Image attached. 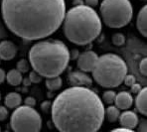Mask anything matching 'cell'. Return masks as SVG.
Instances as JSON below:
<instances>
[{
	"label": "cell",
	"mask_w": 147,
	"mask_h": 132,
	"mask_svg": "<svg viewBox=\"0 0 147 132\" xmlns=\"http://www.w3.org/2000/svg\"><path fill=\"white\" fill-rule=\"evenodd\" d=\"M1 14L7 29L26 41L54 34L63 24L65 0H2Z\"/></svg>",
	"instance_id": "1"
},
{
	"label": "cell",
	"mask_w": 147,
	"mask_h": 132,
	"mask_svg": "<svg viewBox=\"0 0 147 132\" xmlns=\"http://www.w3.org/2000/svg\"><path fill=\"white\" fill-rule=\"evenodd\" d=\"M105 109L101 98L94 90L72 86L52 102V121L61 132H94L102 125Z\"/></svg>",
	"instance_id": "2"
},
{
	"label": "cell",
	"mask_w": 147,
	"mask_h": 132,
	"mask_svg": "<svg viewBox=\"0 0 147 132\" xmlns=\"http://www.w3.org/2000/svg\"><path fill=\"white\" fill-rule=\"evenodd\" d=\"M30 66L42 77H59L70 62V50L58 40H45L34 44L28 54Z\"/></svg>",
	"instance_id": "3"
},
{
	"label": "cell",
	"mask_w": 147,
	"mask_h": 132,
	"mask_svg": "<svg viewBox=\"0 0 147 132\" xmlns=\"http://www.w3.org/2000/svg\"><path fill=\"white\" fill-rule=\"evenodd\" d=\"M66 38L79 46H85L99 36L102 29L101 19L96 10L86 5L74 6L66 12L63 20Z\"/></svg>",
	"instance_id": "4"
},
{
	"label": "cell",
	"mask_w": 147,
	"mask_h": 132,
	"mask_svg": "<svg viewBox=\"0 0 147 132\" xmlns=\"http://www.w3.org/2000/svg\"><path fill=\"white\" fill-rule=\"evenodd\" d=\"M96 84L105 88H117L127 73V65L122 58L114 54H105L98 57L92 71Z\"/></svg>",
	"instance_id": "5"
},
{
	"label": "cell",
	"mask_w": 147,
	"mask_h": 132,
	"mask_svg": "<svg viewBox=\"0 0 147 132\" xmlns=\"http://www.w3.org/2000/svg\"><path fill=\"white\" fill-rule=\"evenodd\" d=\"M101 20L110 28H122L130 23L133 7L129 0H103L99 6Z\"/></svg>",
	"instance_id": "6"
},
{
	"label": "cell",
	"mask_w": 147,
	"mask_h": 132,
	"mask_svg": "<svg viewBox=\"0 0 147 132\" xmlns=\"http://www.w3.org/2000/svg\"><path fill=\"white\" fill-rule=\"evenodd\" d=\"M10 126L16 132H37L42 129V118L34 107L19 105L11 114Z\"/></svg>",
	"instance_id": "7"
},
{
	"label": "cell",
	"mask_w": 147,
	"mask_h": 132,
	"mask_svg": "<svg viewBox=\"0 0 147 132\" xmlns=\"http://www.w3.org/2000/svg\"><path fill=\"white\" fill-rule=\"evenodd\" d=\"M98 59V56L94 51H86L80 54L78 57L77 66L82 72L90 73L92 71L96 64V61Z\"/></svg>",
	"instance_id": "8"
},
{
	"label": "cell",
	"mask_w": 147,
	"mask_h": 132,
	"mask_svg": "<svg viewBox=\"0 0 147 132\" xmlns=\"http://www.w3.org/2000/svg\"><path fill=\"white\" fill-rule=\"evenodd\" d=\"M69 83L73 86H86L90 88L92 84V79L85 72H72L68 75Z\"/></svg>",
	"instance_id": "9"
},
{
	"label": "cell",
	"mask_w": 147,
	"mask_h": 132,
	"mask_svg": "<svg viewBox=\"0 0 147 132\" xmlns=\"http://www.w3.org/2000/svg\"><path fill=\"white\" fill-rule=\"evenodd\" d=\"M17 54V47L11 41L3 40L0 42V59L10 61L14 59Z\"/></svg>",
	"instance_id": "10"
},
{
	"label": "cell",
	"mask_w": 147,
	"mask_h": 132,
	"mask_svg": "<svg viewBox=\"0 0 147 132\" xmlns=\"http://www.w3.org/2000/svg\"><path fill=\"white\" fill-rule=\"evenodd\" d=\"M118 120H119V123L121 126L130 129L131 131H133V129L136 128V125L138 123V117L135 112L127 109L124 112L120 113Z\"/></svg>",
	"instance_id": "11"
},
{
	"label": "cell",
	"mask_w": 147,
	"mask_h": 132,
	"mask_svg": "<svg viewBox=\"0 0 147 132\" xmlns=\"http://www.w3.org/2000/svg\"><path fill=\"white\" fill-rule=\"evenodd\" d=\"M113 103L115 104L116 107L121 110L129 109L133 104V97L130 92H120L115 96Z\"/></svg>",
	"instance_id": "12"
},
{
	"label": "cell",
	"mask_w": 147,
	"mask_h": 132,
	"mask_svg": "<svg viewBox=\"0 0 147 132\" xmlns=\"http://www.w3.org/2000/svg\"><path fill=\"white\" fill-rule=\"evenodd\" d=\"M137 96L135 98V105L136 109L142 115H147V88H143L140 90L139 92H137Z\"/></svg>",
	"instance_id": "13"
},
{
	"label": "cell",
	"mask_w": 147,
	"mask_h": 132,
	"mask_svg": "<svg viewBox=\"0 0 147 132\" xmlns=\"http://www.w3.org/2000/svg\"><path fill=\"white\" fill-rule=\"evenodd\" d=\"M136 27L140 34L143 37L147 36V7L143 6L139 10L136 18Z\"/></svg>",
	"instance_id": "14"
},
{
	"label": "cell",
	"mask_w": 147,
	"mask_h": 132,
	"mask_svg": "<svg viewBox=\"0 0 147 132\" xmlns=\"http://www.w3.org/2000/svg\"><path fill=\"white\" fill-rule=\"evenodd\" d=\"M22 103V96L18 92H9L4 98V104L8 108H16Z\"/></svg>",
	"instance_id": "15"
},
{
	"label": "cell",
	"mask_w": 147,
	"mask_h": 132,
	"mask_svg": "<svg viewBox=\"0 0 147 132\" xmlns=\"http://www.w3.org/2000/svg\"><path fill=\"white\" fill-rule=\"evenodd\" d=\"M6 81L7 83L12 86H18L19 84H22L23 77L22 73L19 72L17 69L15 70H10L9 72L6 73Z\"/></svg>",
	"instance_id": "16"
},
{
	"label": "cell",
	"mask_w": 147,
	"mask_h": 132,
	"mask_svg": "<svg viewBox=\"0 0 147 132\" xmlns=\"http://www.w3.org/2000/svg\"><path fill=\"white\" fill-rule=\"evenodd\" d=\"M119 108H117L115 105H109L107 109H105V116H107L109 122H115L119 118Z\"/></svg>",
	"instance_id": "17"
},
{
	"label": "cell",
	"mask_w": 147,
	"mask_h": 132,
	"mask_svg": "<svg viewBox=\"0 0 147 132\" xmlns=\"http://www.w3.org/2000/svg\"><path fill=\"white\" fill-rule=\"evenodd\" d=\"M63 86V81L62 79L59 77H49L46 81V86L47 88L50 90H59Z\"/></svg>",
	"instance_id": "18"
},
{
	"label": "cell",
	"mask_w": 147,
	"mask_h": 132,
	"mask_svg": "<svg viewBox=\"0 0 147 132\" xmlns=\"http://www.w3.org/2000/svg\"><path fill=\"white\" fill-rule=\"evenodd\" d=\"M16 69L20 73H27L28 71L30 70V63H29V61H27V60H25V59L20 60L18 63H17Z\"/></svg>",
	"instance_id": "19"
},
{
	"label": "cell",
	"mask_w": 147,
	"mask_h": 132,
	"mask_svg": "<svg viewBox=\"0 0 147 132\" xmlns=\"http://www.w3.org/2000/svg\"><path fill=\"white\" fill-rule=\"evenodd\" d=\"M115 92L113 90H107L103 92L102 94V100L105 101L107 104H112L114 102V98H115Z\"/></svg>",
	"instance_id": "20"
},
{
	"label": "cell",
	"mask_w": 147,
	"mask_h": 132,
	"mask_svg": "<svg viewBox=\"0 0 147 132\" xmlns=\"http://www.w3.org/2000/svg\"><path fill=\"white\" fill-rule=\"evenodd\" d=\"M112 43L117 47H121L125 44V37L122 33H115L112 35Z\"/></svg>",
	"instance_id": "21"
},
{
	"label": "cell",
	"mask_w": 147,
	"mask_h": 132,
	"mask_svg": "<svg viewBox=\"0 0 147 132\" xmlns=\"http://www.w3.org/2000/svg\"><path fill=\"white\" fill-rule=\"evenodd\" d=\"M29 79H30V81H31L32 84H38V83H40L41 81H42V77H41L40 75H39L38 73L35 72V71H32V72H30L29 73Z\"/></svg>",
	"instance_id": "22"
},
{
	"label": "cell",
	"mask_w": 147,
	"mask_h": 132,
	"mask_svg": "<svg viewBox=\"0 0 147 132\" xmlns=\"http://www.w3.org/2000/svg\"><path fill=\"white\" fill-rule=\"evenodd\" d=\"M122 83H124V84L126 86L130 88V86H132L133 84L136 83V79H135L134 75H127V73H126V75H125L124 79H123Z\"/></svg>",
	"instance_id": "23"
},
{
	"label": "cell",
	"mask_w": 147,
	"mask_h": 132,
	"mask_svg": "<svg viewBox=\"0 0 147 132\" xmlns=\"http://www.w3.org/2000/svg\"><path fill=\"white\" fill-rule=\"evenodd\" d=\"M139 72L141 75H143L144 77L147 75V59L146 58L142 59L141 62L139 63Z\"/></svg>",
	"instance_id": "24"
},
{
	"label": "cell",
	"mask_w": 147,
	"mask_h": 132,
	"mask_svg": "<svg viewBox=\"0 0 147 132\" xmlns=\"http://www.w3.org/2000/svg\"><path fill=\"white\" fill-rule=\"evenodd\" d=\"M147 125H146V120L145 119H141V120H138V123L136 125L137 127V130L138 131H141V132H146L147 131Z\"/></svg>",
	"instance_id": "25"
},
{
	"label": "cell",
	"mask_w": 147,
	"mask_h": 132,
	"mask_svg": "<svg viewBox=\"0 0 147 132\" xmlns=\"http://www.w3.org/2000/svg\"><path fill=\"white\" fill-rule=\"evenodd\" d=\"M8 117V110L5 106H0V121L6 120Z\"/></svg>",
	"instance_id": "26"
},
{
	"label": "cell",
	"mask_w": 147,
	"mask_h": 132,
	"mask_svg": "<svg viewBox=\"0 0 147 132\" xmlns=\"http://www.w3.org/2000/svg\"><path fill=\"white\" fill-rule=\"evenodd\" d=\"M24 103H25V105L34 107L36 105V99L34 98V97H32V96H28V97H26V98H25Z\"/></svg>",
	"instance_id": "27"
},
{
	"label": "cell",
	"mask_w": 147,
	"mask_h": 132,
	"mask_svg": "<svg viewBox=\"0 0 147 132\" xmlns=\"http://www.w3.org/2000/svg\"><path fill=\"white\" fill-rule=\"evenodd\" d=\"M7 37V32H6L5 26L0 22V40H3Z\"/></svg>",
	"instance_id": "28"
},
{
	"label": "cell",
	"mask_w": 147,
	"mask_h": 132,
	"mask_svg": "<svg viewBox=\"0 0 147 132\" xmlns=\"http://www.w3.org/2000/svg\"><path fill=\"white\" fill-rule=\"evenodd\" d=\"M141 88H142L141 86H140L139 84H137V83H134L132 86H130V90H131V92H132L133 94H136L137 92H139Z\"/></svg>",
	"instance_id": "29"
},
{
	"label": "cell",
	"mask_w": 147,
	"mask_h": 132,
	"mask_svg": "<svg viewBox=\"0 0 147 132\" xmlns=\"http://www.w3.org/2000/svg\"><path fill=\"white\" fill-rule=\"evenodd\" d=\"M85 3L88 7L94 8L98 5V0H85Z\"/></svg>",
	"instance_id": "30"
},
{
	"label": "cell",
	"mask_w": 147,
	"mask_h": 132,
	"mask_svg": "<svg viewBox=\"0 0 147 132\" xmlns=\"http://www.w3.org/2000/svg\"><path fill=\"white\" fill-rule=\"evenodd\" d=\"M52 103L50 101H44V102L41 104V108H42L43 111H48L49 109H51Z\"/></svg>",
	"instance_id": "31"
},
{
	"label": "cell",
	"mask_w": 147,
	"mask_h": 132,
	"mask_svg": "<svg viewBox=\"0 0 147 132\" xmlns=\"http://www.w3.org/2000/svg\"><path fill=\"white\" fill-rule=\"evenodd\" d=\"M79 55H80V53L77 49H74L70 52V58L72 60H77L78 57H79Z\"/></svg>",
	"instance_id": "32"
},
{
	"label": "cell",
	"mask_w": 147,
	"mask_h": 132,
	"mask_svg": "<svg viewBox=\"0 0 147 132\" xmlns=\"http://www.w3.org/2000/svg\"><path fill=\"white\" fill-rule=\"evenodd\" d=\"M5 79H6V73L2 69H0V84H3Z\"/></svg>",
	"instance_id": "33"
},
{
	"label": "cell",
	"mask_w": 147,
	"mask_h": 132,
	"mask_svg": "<svg viewBox=\"0 0 147 132\" xmlns=\"http://www.w3.org/2000/svg\"><path fill=\"white\" fill-rule=\"evenodd\" d=\"M85 2L83 0H74L73 1V5L74 6H79V5H84Z\"/></svg>",
	"instance_id": "34"
},
{
	"label": "cell",
	"mask_w": 147,
	"mask_h": 132,
	"mask_svg": "<svg viewBox=\"0 0 147 132\" xmlns=\"http://www.w3.org/2000/svg\"><path fill=\"white\" fill-rule=\"evenodd\" d=\"M112 131H131L130 129L128 128H125V127H117V128H114L112 129Z\"/></svg>",
	"instance_id": "35"
},
{
	"label": "cell",
	"mask_w": 147,
	"mask_h": 132,
	"mask_svg": "<svg viewBox=\"0 0 147 132\" xmlns=\"http://www.w3.org/2000/svg\"><path fill=\"white\" fill-rule=\"evenodd\" d=\"M22 83H23V84L24 86H31V81H30V79H29V77H27V79H23L22 81Z\"/></svg>",
	"instance_id": "36"
},
{
	"label": "cell",
	"mask_w": 147,
	"mask_h": 132,
	"mask_svg": "<svg viewBox=\"0 0 147 132\" xmlns=\"http://www.w3.org/2000/svg\"><path fill=\"white\" fill-rule=\"evenodd\" d=\"M1 2H2V0H0V8H1Z\"/></svg>",
	"instance_id": "37"
},
{
	"label": "cell",
	"mask_w": 147,
	"mask_h": 132,
	"mask_svg": "<svg viewBox=\"0 0 147 132\" xmlns=\"http://www.w3.org/2000/svg\"><path fill=\"white\" fill-rule=\"evenodd\" d=\"M0 100H1V94H0Z\"/></svg>",
	"instance_id": "38"
},
{
	"label": "cell",
	"mask_w": 147,
	"mask_h": 132,
	"mask_svg": "<svg viewBox=\"0 0 147 132\" xmlns=\"http://www.w3.org/2000/svg\"><path fill=\"white\" fill-rule=\"evenodd\" d=\"M141 1H144V2H145V1H146V0H141Z\"/></svg>",
	"instance_id": "39"
},
{
	"label": "cell",
	"mask_w": 147,
	"mask_h": 132,
	"mask_svg": "<svg viewBox=\"0 0 147 132\" xmlns=\"http://www.w3.org/2000/svg\"><path fill=\"white\" fill-rule=\"evenodd\" d=\"M0 60H1V59H0ZM0 64H1V61H0Z\"/></svg>",
	"instance_id": "40"
},
{
	"label": "cell",
	"mask_w": 147,
	"mask_h": 132,
	"mask_svg": "<svg viewBox=\"0 0 147 132\" xmlns=\"http://www.w3.org/2000/svg\"><path fill=\"white\" fill-rule=\"evenodd\" d=\"M0 131H1V127H0Z\"/></svg>",
	"instance_id": "41"
}]
</instances>
